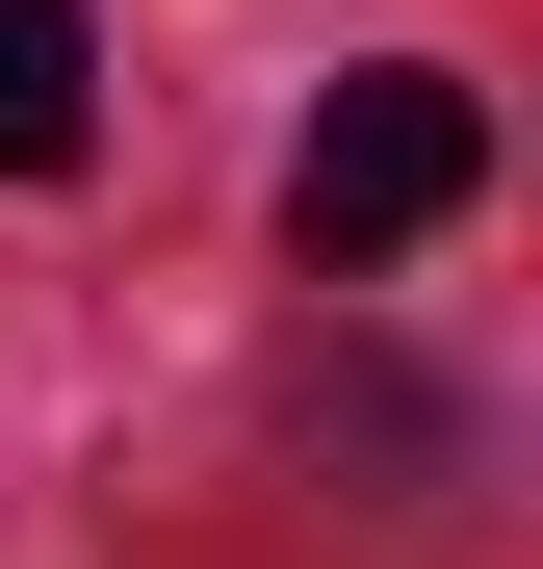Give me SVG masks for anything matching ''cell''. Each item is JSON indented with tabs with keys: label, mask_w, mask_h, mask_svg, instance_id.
Segmentation results:
<instances>
[{
	"label": "cell",
	"mask_w": 543,
	"mask_h": 569,
	"mask_svg": "<svg viewBox=\"0 0 543 569\" xmlns=\"http://www.w3.org/2000/svg\"><path fill=\"white\" fill-rule=\"evenodd\" d=\"M78 130H104V27L78 0H0V181H78Z\"/></svg>",
	"instance_id": "obj_2"
},
{
	"label": "cell",
	"mask_w": 543,
	"mask_h": 569,
	"mask_svg": "<svg viewBox=\"0 0 543 569\" xmlns=\"http://www.w3.org/2000/svg\"><path fill=\"white\" fill-rule=\"evenodd\" d=\"M492 181V104L440 52H389V78H336L311 104V156H285V233H311V284H362V259H414L440 208Z\"/></svg>",
	"instance_id": "obj_1"
}]
</instances>
